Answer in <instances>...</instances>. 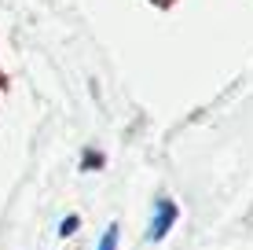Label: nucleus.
<instances>
[{
    "label": "nucleus",
    "mask_w": 253,
    "mask_h": 250,
    "mask_svg": "<svg viewBox=\"0 0 253 250\" xmlns=\"http://www.w3.org/2000/svg\"><path fill=\"white\" fill-rule=\"evenodd\" d=\"M74 228H77V217H66L63 225H59V236H74Z\"/></svg>",
    "instance_id": "3"
},
{
    "label": "nucleus",
    "mask_w": 253,
    "mask_h": 250,
    "mask_svg": "<svg viewBox=\"0 0 253 250\" xmlns=\"http://www.w3.org/2000/svg\"><path fill=\"white\" fill-rule=\"evenodd\" d=\"M118 239H121V228L118 225H110L107 232L99 236V243H95V250H118Z\"/></svg>",
    "instance_id": "2"
},
{
    "label": "nucleus",
    "mask_w": 253,
    "mask_h": 250,
    "mask_svg": "<svg viewBox=\"0 0 253 250\" xmlns=\"http://www.w3.org/2000/svg\"><path fill=\"white\" fill-rule=\"evenodd\" d=\"M176 225V202L172 199H154V210H151V225H147V236H151V243H162L165 236H169V228Z\"/></svg>",
    "instance_id": "1"
}]
</instances>
